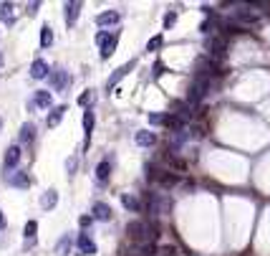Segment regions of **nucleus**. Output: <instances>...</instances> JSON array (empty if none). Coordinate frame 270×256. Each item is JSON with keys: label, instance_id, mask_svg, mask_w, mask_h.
Returning <instances> with one entry per match:
<instances>
[{"label": "nucleus", "instance_id": "obj_22", "mask_svg": "<svg viewBox=\"0 0 270 256\" xmlns=\"http://www.w3.org/2000/svg\"><path fill=\"white\" fill-rule=\"evenodd\" d=\"M51 44H53V31H51V26H43L40 28V46L48 49Z\"/></svg>", "mask_w": 270, "mask_h": 256}, {"label": "nucleus", "instance_id": "obj_31", "mask_svg": "<svg viewBox=\"0 0 270 256\" xmlns=\"http://www.w3.org/2000/svg\"><path fill=\"white\" fill-rule=\"evenodd\" d=\"M240 20H247V23H253V20H258V15H250V13H237Z\"/></svg>", "mask_w": 270, "mask_h": 256}, {"label": "nucleus", "instance_id": "obj_5", "mask_svg": "<svg viewBox=\"0 0 270 256\" xmlns=\"http://www.w3.org/2000/svg\"><path fill=\"white\" fill-rule=\"evenodd\" d=\"M207 87H210V81H207V76H202V79H197L192 87H190V102H199V99H205V94H207Z\"/></svg>", "mask_w": 270, "mask_h": 256}, {"label": "nucleus", "instance_id": "obj_16", "mask_svg": "<svg viewBox=\"0 0 270 256\" xmlns=\"http://www.w3.org/2000/svg\"><path fill=\"white\" fill-rule=\"evenodd\" d=\"M36 140V124L33 122H26L23 127H20V142H33Z\"/></svg>", "mask_w": 270, "mask_h": 256}, {"label": "nucleus", "instance_id": "obj_7", "mask_svg": "<svg viewBox=\"0 0 270 256\" xmlns=\"http://www.w3.org/2000/svg\"><path fill=\"white\" fill-rule=\"evenodd\" d=\"M5 183L13 185V188H28L31 185V178L18 170V173H5Z\"/></svg>", "mask_w": 270, "mask_h": 256}, {"label": "nucleus", "instance_id": "obj_23", "mask_svg": "<svg viewBox=\"0 0 270 256\" xmlns=\"http://www.w3.org/2000/svg\"><path fill=\"white\" fill-rule=\"evenodd\" d=\"M162 44H164V36H162V33H156V36H152V38H149L147 51H149V53H154L156 49H162Z\"/></svg>", "mask_w": 270, "mask_h": 256}, {"label": "nucleus", "instance_id": "obj_29", "mask_svg": "<svg viewBox=\"0 0 270 256\" xmlns=\"http://www.w3.org/2000/svg\"><path fill=\"white\" fill-rule=\"evenodd\" d=\"M164 74H167V66H164L162 61H156L154 63V76H164Z\"/></svg>", "mask_w": 270, "mask_h": 256}, {"label": "nucleus", "instance_id": "obj_26", "mask_svg": "<svg viewBox=\"0 0 270 256\" xmlns=\"http://www.w3.org/2000/svg\"><path fill=\"white\" fill-rule=\"evenodd\" d=\"M91 102H94V92H91V89H88V92H83V94L78 97V104H81V106L91 104Z\"/></svg>", "mask_w": 270, "mask_h": 256}, {"label": "nucleus", "instance_id": "obj_30", "mask_svg": "<svg viewBox=\"0 0 270 256\" xmlns=\"http://www.w3.org/2000/svg\"><path fill=\"white\" fill-rule=\"evenodd\" d=\"M177 180H179V175H164V178H162V185H167V188H169V185H174Z\"/></svg>", "mask_w": 270, "mask_h": 256}, {"label": "nucleus", "instance_id": "obj_19", "mask_svg": "<svg viewBox=\"0 0 270 256\" xmlns=\"http://www.w3.org/2000/svg\"><path fill=\"white\" fill-rule=\"evenodd\" d=\"M0 20H3V23H13L15 20V13H13V3H0Z\"/></svg>", "mask_w": 270, "mask_h": 256}, {"label": "nucleus", "instance_id": "obj_34", "mask_svg": "<svg viewBox=\"0 0 270 256\" xmlns=\"http://www.w3.org/2000/svg\"><path fill=\"white\" fill-rule=\"evenodd\" d=\"M0 228H5V216H3V210H0Z\"/></svg>", "mask_w": 270, "mask_h": 256}, {"label": "nucleus", "instance_id": "obj_20", "mask_svg": "<svg viewBox=\"0 0 270 256\" xmlns=\"http://www.w3.org/2000/svg\"><path fill=\"white\" fill-rule=\"evenodd\" d=\"M33 106H43V109H46V106H51V92H36V97H33Z\"/></svg>", "mask_w": 270, "mask_h": 256}, {"label": "nucleus", "instance_id": "obj_13", "mask_svg": "<svg viewBox=\"0 0 270 256\" xmlns=\"http://www.w3.org/2000/svg\"><path fill=\"white\" fill-rule=\"evenodd\" d=\"M56 203H58V190H46V193L40 196V208L43 210H51V208H56Z\"/></svg>", "mask_w": 270, "mask_h": 256}, {"label": "nucleus", "instance_id": "obj_21", "mask_svg": "<svg viewBox=\"0 0 270 256\" xmlns=\"http://www.w3.org/2000/svg\"><path fill=\"white\" fill-rule=\"evenodd\" d=\"M109 173H111V162H109V160H101V162L96 165V180L104 183V180L109 178Z\"/></svg>", "mask_w": 270, "mask_h": 256}, {"label": "nucleus", "instance_id": "obj_1", "mask_svg": "<svg viewBox=\"0 0 270 256\" xmlns=\"http://www.w3.org/2000/svg\"><path fill=\"white\" fill-rule=\"evenodd\" d=\"M96 44L101 46V58H111V53L116 51V44H119V33L99 31V33H96Z\"/></svg>", "mask_w": 270, "mask_h": 256}, {"label": "nucleus", "instance_id": "obj_10", "mask_svg": "<svg viewBox=\"0 0 270 256\" xmlns=\"http://www.w3.org/2000/svg\"><path fill=\"white\" fill-rule=\"evenodd\" d=\"M134 142H137L139 147H152V145H156V135L149 132V130H139L137 135H134Z\"/></svg>", "mask_w": 270, "mask_h": 256}, {"label": "nucleus", "instance_id": "obj_24", "mask_svg": "<svg viewBox=\"0 0 270 256\" xmlns=\"http://www.w3.org/2000/svg\"><path fill=\"white\" fill-rule=\"evenodd\" d=\"M83 130H86V137L94 132V112H91V109L83 114Z\"/></svg>", "mask_w": 270, "mask_h": 256}, {"label": "nucleus", "instance_id": "obj_2", "mask_svg": "<svg viewBox=\"0 0 270 256\" xmlns=\"http://www.w3.org/2000/svg\"><path fill=\"white\" fill-rule=\"evenodd\" d=\"M134 66H137V61H126L124 66H119L114 74L109 76V81H106V92H114V89H116V84H119V81H121V79H124V76L134 69Z\"/></svg>", "mask_w": 270, "mask_h": 256}, {"label": "nucleus", "instance_id": "obj_3", "mask_svg": "<svg viewBox=\"0 0 270 256\" xmlns=\"http://www.w3.org/2000/svg\"><path fill=\"white\" fill-rule=\"evenodd\" d=\"M96 254V244L91 241L88 233H78L76 239V256H94Z\"/></svg>", "mask_w": 270, "mask_h": 256}, {"label": "nucleus", "instance_id": "obj_14", "mask_svg": "<svg viewBox=\"0 0 270 256\" xmlns=\"http://www.w3.org/2000/svg\"><path fill=\"white\" fill-rule=\"evenodd\" d=\"M91 213H94V218L96 221H111V208L106 205V203H94V208H91Z\"/></svg>", "mask_w": 270, "mask_h": 256}, {"label": "nucleus", "instance_id": "obj_28", "mask_svg": "<svg viewBox=\"0 0 270 256\" xmlns=\"http://www.w3.org/2000/svg\"><path fill=\"white\" fill-rule=\"evenodd\" d=\"M76 165H78V157L74 155L69 162H66V170H69V175H74V173H76Z\"/></svg>", "mask_w": 270, "mask_h": 256}, {"label": "nucleus", "instance_id": "obj_36", "mask_svg": "<svg viewBox=\"0 0 270 256\" xmlns=\"http://www.w3.org/2000/svg\"><path fill=\"white\" fill-rule=\"evenodd\" d=\"M0 61H3V58H0Z\"/></svg>", "mask_w": 270, "mask_h": 256}, {"label": "nucleus", "instance_id": "obj_17", "mask_svg": "<svg viewBox=\"0 0 270 256\" xmlns=\"http://www.w3.org/2000/svg\"><path fill=\"white\" fill-rule=\"evenodd\" d=\"M71 236H69V233H66V236H61V241L56 244V256H69L71 254Z\"/></svg>", "mask_w": 270, "mask_h": 256}, {"label": "nucleus", "instance_id": "obj_8", "mask_svg": "<svg viewBox=\"0 0 270 256\" xmlns=\"http://www.w3.org/2000/svg\"><path fill=\"white\" fill-rule=\"evenodd\" d=\"M5 170H13V167H18V162H20V147L18 145H10L8 150H5Z\"/></svg>", "mask_w": 270, "mask_h": 256}, {"label": "nucleus", "instance_id": "obj_25", "mask_svg": "<svg viewBox=\"0 0 270 256\" xmlns=\"http://www.w3.org/2000/svg\"><path fill=\"white\" fill-rule=\"evenodd\" d=\"M149 122H152V124H159V127H162V124L167 127V122H169V114H164V112H159V114H156V112H152V114H149Z\"/></svg>", "mask_w": 270, "mask_h": 256}, {"label": "nucleus", "instance_id": "obj_4", "mask_svg": "<svg viewBox=\"0 0 270 256\" xmlns=\"http://www.w3.org/2000/svg\"><path fill=\"white\" fill-rule=\"evenodd\" d=\"M126 231H129L131 241H139V244H144V241L149 239V228H147L142 221H131V223L126 226Z\"/></svg>", "mask_w": 270, "mask_h": 256}, {"label": "nucleus", "instance_id": "obj_6", "mask_svg": "<svg viewBox=\"0 0 270 256\" xmlns=\"http://www.w3.org/2000/svg\"><path fill=\"white\" fill-rule=\"evenodd\" d=\"M48 81H51V87L56 92H63L66 87H69V71H66V69H56L53 74H48Z\"/></svg>", "mask_w": 270, "mask_h": 256}, {"label": "nucleus", "instance_id": "obj_27", "mask_svg": "<svg viewBox=\"0 0 270 256\" xmlns=\"http://www.w3.org/2000/svg\"><path fill=\"white\" fill-rule=\"evenodd\" d=\"M36 231H38V223H36V221H28V223H26V239H33Z\"/></svg>", "mask_w": 270, "mask_h": 256}, {"label": "nucleus", "instance_id": "obj_15", "mask_svg": "<svg viewBox=\"0 0 270 256\" xmlns=\"http://www.w3.org/2000/svg\"><path fill=\"white\" fill-rule=\"evenodd\" d=\"M63 114H66V104L53 106L51 114H48V119H46V124H48V127H58V124H61V119H63Z\"/></svg>", "mask_w": 270, "mask_h": 256}, {"label": "nucleus", "instance_id": "obj_9", "mask_svg": "<svg viewBox=\"0 0 270 256\" xmlns=\"http://www.w3.org/2000/svg\"><path fill=\"white\" fill-rule=\"evenodd\" d=\"M121 20V13L119 10H106L101 15H96V26H114Z\"/></svg>", "mask_w": 270, "mask_h": 256}, {"label": "nucleus", "instance_id": "obj_35", "mask_svg": "<svg viewBox=\"0 0 270 256\" xmlns=\"http://www.w3.org/2000/svg\"><path fill=\"white\" fill-rule=\"evenodd\" d=\"M0 127H3V119H0Z\"/></svg>", "mask_w": 270, "mask_h": 256}, {"label": "nucleus", "instance_id": "obj_18", "mask_svg": "<svg viewBox=\"0 0 270 256\" xmlns=\"http://www.w3.org/2000/svg\"><path fill=\"white\" fill-rule=\"evenodd\" d=\"M121 203H124L129 210H134V213L142 210V201H139L137 196H131V193H124V196H121Z\"/></svg>", "mask_w": 270, "mask_h": 256}, {"label": "nucleus", "instance_id": "obj_32", "mask_svg": "<svg viewBox=\"0 0 270 256\" xmlns=\"http://www.w3.org/2000/svg\"><path fill=\"white\" fill-rule=\"evenodd\" d=\"M174 20H177V13H169V15H167V18H164V26H167V28H169V26H172V23H174Z\"/></svg>", "mask_w": 270, "mask_h": 256}, {"label": "nucleus", "instance_id": "obj_12", "mask_svg": "<svg viewBox=\"0 0 270 256\" xmlns=\"http://www.w3.org/2000/svg\"><path fill=\"white\" fill-rule=\"evenodd\" d=\"M31 76H33V79H46V76H48V63L43 61V58H36V61L31 63Z\"/></svg>", "mask_w": 270, "mask_h": 256}, {"label": "nucleus", "instance_id": "obj_33", "mask_svg": "<svg viewBox=\"0 0 270 256\" xmlns=\"http://www.w3.org/2000/svg\"><path fill=\"white\" fill-rule=\"evenodd\" d=\"M38 8H40V3H31V5H28V13H31V15H33V13H36V10H38Z\"/></svg>", "mask_w": 270, "mask_h": 256}, {"label": "nucleus", "instance_id": "obj_11", "mask_svg": "<svg viewBox=\"0 0 270 256\" xmlns=\"http://www.w3.org/2000/svg\"><path fill=\"white\" fill-rule=\"evenodd\" d=\"M78 15H81V3H78V0H71V3H66V23L74 26Z\"/></svg>", "mask_w": 270, "mask_h": 256}]
</instances>
